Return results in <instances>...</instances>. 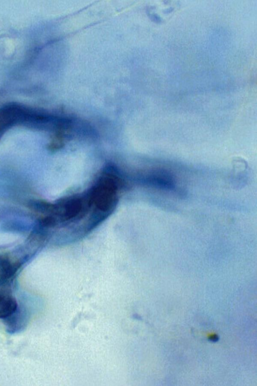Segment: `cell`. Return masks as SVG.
Wrapping results in <instances>:
<instances>
[{
	"label": "cell",
	"mask_w": 257,
	"mask_h": 386,
	"mask_svg": "<svg viewBox=\"0 0 257 386\" xmlns=\"http://www.w3.org/2000/svg\"><path fill=\"white\" fill-rule=\"evenodd\" d=\"M32 108L18 103H10L0 108V138L16 125L25 126Z\"/></svg>",
	"instance_id": "1"
},
{
	"label": "cell",
	"mask_w": 257,
	"mask_h": 386,
	"mask_svg": "<svg viewBox=\"0 0 257 386\" xmlns=\"http://www.w3.org/2000/svg\"><path fill=\"white\" fill-rule=\"evenodd\" d=\"M19 238L17 237L16 235L12 233H2L0 232V245L14 242Z\"/></svg>",
	"instance_id": "2"
}]
</instances>
